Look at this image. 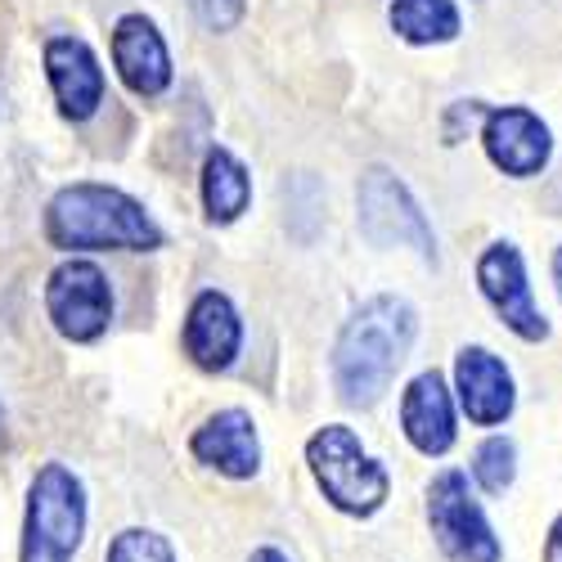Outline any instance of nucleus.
<instances>
[{
  "label": "nucleus",
  "instance_id": "a211bd4d",
  "mask_svg": "<svg viewBox=\"0 0 562 562\" xmlns=\"http://www.w3.org/2000/svg\"><path fill=\"white\" fill-rule=\"evenodd\" d=\"M518 477V446L508 437H486L473 454V482L486 491V495H504Z\"/></svg>",
  "mask_w": 562,
  "mask_h": 562
},
{
  "label": "nucleus",
  "instance_id": "aec40b11",
  "mask_svg": "<svg viewBox=\"0 0 562 562\" xmlns=\"http://www.w3.org/2000/svg\"><path fill=\"white\" fill-rule=\"evenodd\" d=\"M194 5V14H199V23L207 27V32H229L234 23L244 19V10H248V0H190Z\"/></svg>",
  "mask_w": 562,
  "mask_h": 562
},
{
  "label": "nucleus",
  "instance_id": "6e6552de",
  "mask_svg": "<svg viewBox=\"0 0 562 562\" xmlns=\"http://www.w3.org/2000/svg\"><path fill=\"white\" fill-rule=\"evenodd\" d=\"M477 289L491 302V311L499 315V324L508 334H518L522 342H544L549 338V319L531 293L527 279V261L518 252V244L495 239L482 248L477 257Z\"/></svg>",
  "mask_w": 562,
  "mask_h": 562
},
{
  "label": "nucleus",
  "instance_id": "f8f14e48",
  "mask_svg": "<svg viewBox=\"0 0 562 562\" xmlns=\"http://www.w3.org/2000/svg\"><path fill=\"white\" fill-rule=\"evenodd\" d=\"M190 454L203 468H216L229 482H248L261 473V437H257V418L239 405L207 414L190 437Z\"/></svg>",
  "mask_w": 562,
  "mask_h": 562
},
{
  "label": "nucleus",
  "instance_id": "412c9836",
  "mask_svg": "<svg viewBox=\"0 0 562 562\" xmlns=\"http://www.w3.org/2000/svg\"><path fill=\"white\" fill-rule=\"evenodd\" d=\"M544 562H562V513H558V522L549 527V544H544Z\"/></svg>",
  "mask_w": 562,
  "mask_h": 562
},
{
  "label": "nucleus",
  "instance_id": "7ed1b4c3",
  "mask_svg": "<svg viewBox=\"0 0 562 562\" xmlns=\"http://www.w3.org/2000/svg\"><path fill=\"white\" fill-rule=\"evenodd\" d=\"M90 522L86 486L68 463H41L27 486L19 562H77Z\"/></svg>",
  "mask_w": 562,
  "mask_h": 562
},
{
  "label": "nucleus",
  "instance_id": "ddd939ff",
  "mask_svg": "<svg viewBox=\"0 0 562 562\" xmlns=\"http://www.w3.org/2000/svg\"><path fill=\"white\" fill-rule=\"evenodd\" d=\"M184 356H190L203 373H225L234 369L244 351V319H239V306H234L221 289H203L190 311H184Z\"/></svg>",
  "mask_w": 562,
  "mask_h": 562
},
{
  "label": "nucleus",
  "instance_id": "9d476101",
  "mask_svg": "<svg viewBox=\"0 0 562 562\" xmlns=\"http://www.w3.org/2000/svg\"><path fill=\"white\" fill-rule=\"evenodd\" d=\"M45 77H50L55 104L68 122H90L104 104V68L100 55L81 36H50L45 41Z\"/></svg>",
  "mask_w": 562,
  "mask_h": 562
},
{
  "label": "nucleus",
  "instance_id": "4468645a",
  "mask_svg": "<svg viewBox=\"0 0 562 562\" xmlns=\"http://www.w3.org/2000/svg\"><path fill=\"white\" fill-rule=\"evenodd\" d=\"M454 392L468 424L477 428H499L518 405V387H513L508 364L491 347H463L454 356Z\"/></svg>",
  "mask_w": 562,
  "mask_h": 562
},
{
  "label": "nucleus",
  "instance_id": "20e7f679",
  "mask_svg": "<svg viewBox=\"0 0 562 562\" xmlns=\"http://www.w3.org/2000/svg\"><path fill=\"white\" fill-rule=\"evenodd\" d=\"M306 463L324 499L347 518H373L392 495L387 468L360 446V437L347 424H324L306 441Z\"/></svg>",
  "mask_w": 562,
  "mask_h": 562
},
{
  "label": "nucleus",
  "instance_id": "dca6fc26",
  "mask_svg": "<svg viewBox=\"0 0 562 562\" xmlns=\"http://www.w3.org/2000/svg\"><path fill=\"white\" fill-rule=\"evenodd\" d=\"M199 194H203V212H207L212 225H234L252 207V176L229 149L212 145L207 158H203Z\"/></svg>",
  "mask_w": 562,
  "mask_h": 562
},
{
  "label": "nucleus",
  "instance_id": "b1692460",
  "mask_svg": "<svg viewBox=\"0 0 562 562\" xmlns=\"http://www.w3.org/2000/svg\"><path fill=\"white\" fill-rule=\"evenodd\" d=\"M0 441H5V414H0Z\"/></svg>",
  "mask_w": 562,
  "mask_h": 562
},
{
  "label": "nucleus",
  "instance_id": "2eb2a0df",
  "mask_svg": "<svg viewBox=\"0 0 562 562\" xmlns=\"http://www.w3.org/2000/svg\"><path fill=\"white\" fill-rule=\"evenodd\" d=\"M401 432L428 459H441L454 446V396L437 369L414 373L401 392Z\"/></svg>",
  "mask_w": 562,
  "mask_h": 562
},
{
  "label": "nucleus",
  "instance_id": "1a4fd4ad",
  "mask_svg": "<svg viewBox=\"0 0 562 562\" xmlns=\"http://www.w3.org/2000/svg\"><path fill=\"white\" fill-rule=\"evenodd\" d=\"M482 149L495 171L513 180H531L553 158V131L536 109L522 104H499L482 113Z\"/></svg>",
  "mask_w": 562,
  "mask_h": 562
},
{
  "label": "nucleus",
  "instance_id": "6ab92c4d",
  "mask_svg": "<svg viewBox=\"0 0 562 562\" xmlns=\"http://www.w3.org/2000/svg\"><path fill=\"white\" fill-rule=\"evenodd\" d=\"M104 562H176V544L154 527H126L109 540Z\"/></svg>",
  "mask_w": 562,
  "mask_h": 562
},
{
  "label": "nucleus",
  "instance_id": "f3484780",
  "mask_svg": "<svg viewBox=\"0 0 562 562\" xmlns=\"http://www.w3.org/2000/svg\"><path fill=\"white\" fill-rule=\"evenodd\" d=\"M392 32L405 45H446L463 32L454 0H392Z\"/></svg>",
  "mask_w": 562,
  "mask_h": 562
},
{
  "label": "nucleus",
  "instance_id": "4be33fe9",
  "mask_svg": "<svg viewBox=\"0 0 562 562\" xmlns=\"http://www.w3.org/2000/svg\"><path fill=\"white\" fill-rule=\"evenodd\" d=\"M248 562H289V553H284V549H274V544H261V549H252Z\"/></svg>",
  "mask_w": 562,
  "mask_h": 562
},
{
  "label": "nucleus",
  "instance_id": "5701e85b",
  "mask_svg": "<svg viewBox=\"0 0 562 562\" xmlns=\"http://www.w3.org/2000/svg\"><path fill=\"white\" fill-rule=\"evenodd\" d=\"M549 270H553V289H558V297H562V244L553 248V261H549Z\"/></svg>",
  "mask_w": 562,
  "mask_h": 562
},
{
  "label": "nucleus",
  "instance_id": "39448f33",
  "mask_svg": "<svg viewBox=\"0 0 562 562\" xmlns=\"http://www.w3.org/2000/svg\"><path fill=\"white\" fill-rule=\"evenodd\" d=\"M356 221L373 248H414L424 261H437L432 221L392 167H364L356 184Z\"/></svg>",
  "mask_w": 562,
  "mask_h": 562
},
{
  "label": "nucleus",
  "instance_id": "9b49d317",
  "mask_svg": "<svg viewBox=\"0 0 562 562\" xmlns=\"http://www.w3.org/2000/svg\"><path fill=\"white\" fill-rule=\"evenodd\" d=\"M113 68L131 95H139V100L167 95L176 68H171V50H167V41H162L154 19L122 14L113 23Z\"/></svg>",
  "mask_w": 562,
  "mask_h": 562
},
{
  "label": "nucleus",
  "instance_id": "f257e3e1",
  "mask_svg": "<svg viewBox=\"0 0 562 562\" xmlns=\"http://www.w3.org/2000/svg\"><path fill=\"white\" fill-rule=\"evenodd\" d=\"M418 338V311L396 297L379 293L351 311L342 334L334 342V387L347 405H379L392 387L396 369L409 360V347Z\"/></svg>",
  "mask_w": 562,
  "mask_h": 562
},
{
  "label": "nucleus",
  "instance_id": "0eeeda50",
  "mask_svg": "<svg viewBox=\"0 0 562 562\" xmlns=\"http://www.w3.org/2000/svg\"><path fill=\"white\" fill-rule=\"evenodd\" d=\"M428 522H432V536L450 562H499L504 558L473 486H468V473H459V468H441L432 477Z\"/></svg>",
  "mask_w": 562,
  "mask_h": 562
},
{
  "label": "nucleus",
  "instance_id": "423d86ee",
  "mask_svg": "<svg viewBox=\"0 0 562 562\" xmlns=\"http://www.w3.org/2000/svg\"><path fill=\"white\" fill-rule=\"evenodd\" d=\"M45 315L68 342H100L113 324V284L100 261L68 257L45 279Z\"/></svg>",
  "mask_w": 562,
  "mask_h": 562
},
{
  "label": "nucleus",
  "instance_id": "f03ea898",
  "mask_svg": "<svg viewBox=\"0 0 562 562\" xmlns=\"http://www.w3.org/2000/svg\"><path fill=\"white\" fill-rule=\"evenodd\" d=\"M45 239L59 252H154L162 225L126 190L77 180L45 203Z\"/></svg>",
  "mask_w": 562,
  "mask_h": 562
}]
</instances>
